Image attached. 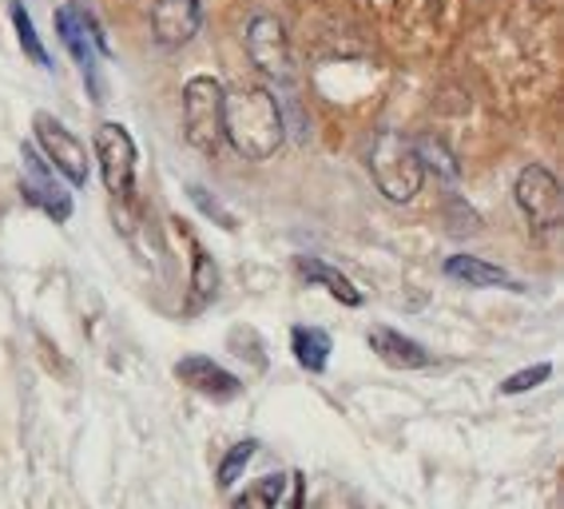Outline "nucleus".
<instances>
[{
    "label": "nucleus",
    "instance_id": "a211bd4d",
    "mask_svg": "<svg viewBox=\"0 0 564 509\" xmlns=\"http://www.w3.org/2000/svg\"><path fill=\"white\" fill-rule=\"evenodd\" d=\"M9 12H12V24H17V41H21L24 56H29L32 64H41V68H52V56H48V52H44L41 32H36V24H32L29 9H24L21 0H12Z\"/></svg>",
    "mask_w": 564,
    "mask_h": 509
},
{
    "label": "nucleus",
    "instance_id": "2eb2a0df",
    "mask_svg": "<svg viewBox=\"0 0 564 509\" xmlns=\"http://www.w3.org/2000/svg\"><path fill=\"white\" fill-rule=\"evenodd\" d=\"M299 275L306 279V283H314V286H326L338 303H346V306H362V291L350 283V279L343 275V271H334L330 263H323V259H299Z\"/></svg>",
    "mask_w": 564,
    "mask_h": 509
},
{
    "label": "nucleus",
    "instance_id": "9d476101",
    "mask_svg": "<svg viewBox=\"0 0 564 509\" xmlns=\"http://www.w3.org/2000/svg\"><path fill=\"white\" fill-rule=\"evenodd\" d=\"M203 29L199 0H155L152 4V36L160 48H183Z\"/></svg>",
    "mask_w": 564,
    "mask_h": 509
},
{
    "label": "nucleus",
    "instance_id": "1a4fd4ad",
    "mask_svg": "<svg viewBox=\"0 0 564 509\" xmlns=\"http://www.w3.org/2000/svg\"><path fill=\"white\" fill-rule=\"evenodd\" d=\"M24 160V175H21V195L29 199L32 207H41L44 215H52L56 224H64L72 215V195L61 187V180L52 175L48 163L36 155V148H24L21 152Z\"/></svg>",
    "mask_w": 564,
    "mask_h": 509
},
{
    "label": "nucleus",
    "instance_id": "6ab92c4d",
    "mask_svg": "<svg viewBox=\"0 0 564 509\" xmlns=\"http://www.w3.org/2000/svg\"><path fill=\"white\" fill-rule=\"evenodd\" d=\"M254 450H259V442H239V446H231L227 454H223L219 462V474H215V481H219V489H231L235 481H239V474L247 469V462L254 458Z\"/></svg>",
    "mask_w": 564,
    "mask_h": 509
},
{
    "label": "nucleus",
    "instance_id": "423d86ee",
    "mask_svg": "<svg viewBox=\"0 0 564 509\" xmlns=\"http://www.w3.org/2000/svg\"><path fill=\"white\" fill-rule=\"evenodd\" d=\"M32 132H36V143H41V152L48 155L52 172H61L68 184L84 187L88 184V148H84L80 136H72L56 116L48 112H36L32 120Z\"/></svg>",
    "mask_w": 564,
    "mask_h": 509
},
{
    "label": "nucleus",
    "instance_id": "f257e3e1",
    "mask_svg": "<svg viewBox=\"0 0 564 509\" xmlns=\"http://www.w3.org/2000/svg\"><path fill=\"white\" fill-rule=\"evenodd\" d=\"M223 140L231 143L242 160H271L286 140V123L274 93L259 84H242L223 93Z\"/></svg>",
    "mask_w": 564,
    "mask_h": 509
},
{
    "label": "nucleus",
    "instance_id": "f3484780",
    "mask_svg": "<svg viewBox=\"0 0 564 509\" xmlns=\"http://www.w3.org/2000/svg\"><path fill=\"white\" fill-rule=\"evenodd\" d=\"M282 489H286V478L282 474H267V478L251 481V486L242 489L239 498L231 501V509H279Z\"/></svg>",
    "mask_w": 564,
    "mask_h": 509
},
{
    "label": "nucleus",
    "instance_id": "9b49d317",
    "mask_svg": "<svg viewBox=\"0 0 564 509\" xmlns=\"http://www.w3.org/2000/svg\"><path fill=\"white\" fill-rule=\"evenodd\" d=\"M175 378H180L183 387H192L195 394L212 398V402H231V398H239V390H242V382L231 375V370H223L219 362H212V358H203V355L180 358Z\"/></svg>",
    "mask_w": 564,
    "mask_h": 509
},
{
    "label": "nucleus",
    "instance_id": "f8f14e48",
    "mask_svg": "<svg viewBox=\"0 0 564 509\" xmlns=\"http://www.w3.org/2000/svg\"><path fill=\"white\" fill-rule=\"evenodd\" d=\"M370 350L393 370H425L430 367V350H425L422 343L405 338L402 331H390V326H373Z\"/></svg>",
    "mask_w": 564,
    "mask_h": 509
},
{
    "label": "nucleus",
    "instance_id": "6e6552de",
    "mask_svg": "<svg viewBox=\"0 0 564 509\" xmlns=\"http://www.w3.org/2000/svg\"><path fill=\"white\" fill-rule=\"evenodd\" d=\"M96 160H100L108 192L128 204L131 187H135V143H131L123 123H100L96 128Z\"/></svg>",
    "mask_w": 564,
    "mask_h": 509
},
{
    "label": "nucleus",
    "instance_id": "20e7f679",
    "mask_svg": "<svg viewBox=\"0 0 564 509\" xmlns=\"http://www.w3.org/2000/svg\"><path fill=\"white\" fill-rule=\"evenodd\" d=\"M242 41H247V56H251L254 68L267 76V80L282 84V88H291L294 84V52H291V36L282 29L279 17H254L242 32Z\"/></svg>",
    "mask_w": 564,
    "mask_h": 509
},
{
    "label": "nucleus",
    "instance_id": "ddd939ff",
    "mask_svg": "<svg viewBox=\"0 0 564 509\" xmlns=\"http://www.w3.org/2000/svg\"><path fill=\"white\" fill-rule=\"evenodd\" d=\"M445 275L465 286H509V291H521V283H517L509 271L485 263L477 254H449V259H445Z\"/></svg>",
    "mask_w": 564,
    "mask_h": 509
},
{
    "label": "nucleus",
    "instance_id": "7ed1b4c3",
    "mask_svg": "<svg viewBox=\"0 0 564 509\" xmlns=\"http://www.w3.org/2000/svg\"><path fill=\"white\" fill-rule=\"evenodd\" d=\"M223 88L215 76H195L183 88V136L203 155H215L223 148Z\"/></svg>",
    "mask_w": 564,
    "mask_h": 509
},
{
    "label": "nucleus",
    "instance_id": "4468645a",
    "mask_svg": "<svg viewBox=\"0 0 564 509\" xmlns=\"http://www.w3.org/2000/svg\"><path fill=\"white\" fill-rule=\"evenodd\" d=\"M180 231L187 235V243H192V311H203V306L215 299V291H219V267H215L212 254L199 247L192 227L180 224Z\"/></svg>",
    "mask_w": 564,
    "mask_h": 509
},
{
    "label": "nucleus",
    "instance_id": "f03ea898",
    "mask_svg": "<svg viewBox=\"0 0 564 509\" xmlns=\"http://www.w3.org/2000/svg\"><path fill=\"white\" fill-rule=\"evenodd\" d=\"M366 163H370V175H373V184H378V192H382L386 199H393V204H410L413 195L422 192L425 167L405 136L378 132L370 140Z\"/></svg>",
    "mask_w": 564,
    "mask_h": 509
},
{
    "label": "nucleus",
    "instance_id": "dca6fc26",
    "mask_svg": "<svg viewBox=\"0 0 564 509\" xmlns=\"http://www.w3.org/2000/svg\"><path fill=\"white\" fill-rule=\"evenodd\" d=\"M291 347H294V358H299L311 375H323L326 362H330V335L318 331V326H294Z\"/></svg>",
    "mask_w": 564,
    "mask_h": 509
},
{
    "label": "nucleus",
    "instance_id": "4be33fe9",
    "mask_svg": "<svg viewBox=\"0 0 564 509\" xmlns=\"http://www.w3.org/2000/svg\"><path fill=\"white\" fill-rule=\"evenodd\" d=\"M192 199H195V204H199L207 215H215V219H219L223 227H235V224H231V215H223V207L215 204V199H212L207 192H203V187H192Z\"/></svg>",
    "mask_w": 564,
    "mask_h": 509
},
{
    "label": "nucleus",
    "instance_id": "0eeeda50",
    "mask_svg": "<svg viewBox=\"0 0 564 509\" xmlns=\"http://www.w3.org/2000/svg\"><path fill=\"white\" fill-rule=\"evenodd\" d=\"M56 32H61L64 48L72 52V61L80 64L84 76H88L91 96L100 100V96H104V84H100V72H96V56H108V41H104L100 24L91 21L88 12L61 9V12H56Z\"/></svg>",
    "mask_w": 564,
    "mask_h": 509
},
{
    "label": "nucleus",
    "instance_id": "412c9836",
    "mask_svg": "<svg viewBox=\"0 0 564 509\" xmlns=\"http://www.w3.org/2000/svg\"><path fill=\"white\" fill-rule=\"evenodd\" d=\"M549 378H553V367H549V362H536V367H524V370H517V375L505 378L501 394H524V390L541 387V382H549Z\"/></svg>",
    "mask_w": 564,
    "mask_h": 509
},
{
    "label": "nucleus",
    "instance_id": "aec40b11",
    "mask_svg": "<svg viewBox=\"0 0 564 509\" xmlns=\"http://www.w3.org/2000/svg\"><path fill=\"white\" fill-rule=\"evenodd\" d=\"M413 152H417L422 167H434V172H442L445 180H457V160L449 152H445V148L437 140H430V136H425V140L413 143Z\"/></svg>",
    "mask_w": 564,
    "mask_h": 509
},
{
    "label": "nucleus",
    "instance_id": "39448f33",
    "mask_svg": "<svg viewBox=\"0 0 564 509\" xmlns=\"http://www.w3.org/2000/svg\"><path fill=\"white\" fill-rule=\"evenodd\" d=\"M517 207L524 212V219L536 227V231H556L564 219V195L556 175L541 163H529L521 175H517Z\"/></svg>",
    "mask_w": 564,
    "mask_h": 509
}]
</instances>
